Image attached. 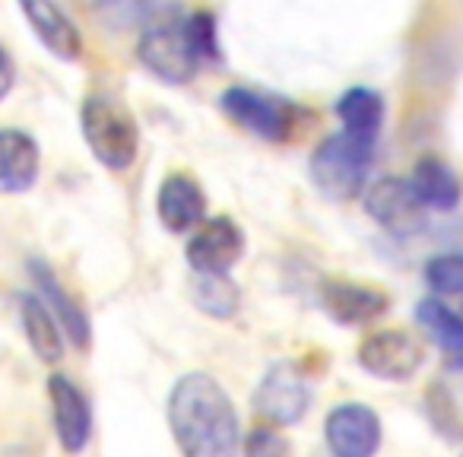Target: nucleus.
I'll use <instances>...</instances> for the list:
<instances>
[{
  "label": "nucleus",
  "mask_w": 463,
  "mask_h": 457,
  "mask_svg": "<svg viewBox=\"0 0 463 457\" xmlns=\"http://www.w3.org/2000/svg\"><path fill=\"white\" fill-rule=\"evenodd\" d=\"M29 273H33L35 286H39V296L48 302V309L54 311V318H58L61 330H64L67 337H71L73 347L86 349L92 340V324L90 318H86V311L77 305V299L71 296V292L64 290V286L58 283V277H54V271L45 264V261L35 258L33 264H29Z\"/></svg>",
  "instance_id": "nucleus-16"
},
{
  "label": "nucleus",
  "mask_w": 463,
  "mask_h": 457,
  "mask_svg": "<svg viewBox=\"0 0 463 457\" xmlns=\"http://www.w3.org/2000/svg\"><path fill=\"white\" fill-rule=\"evenodd\" d=\"M42 153L35 137L16 128H0V191H29L39 178Z\"/></svg>",
  "instance_id": "nucleus-15"
},
{
  "label": "nucleus",
  "mask_w": 463,
  "mask_h": 457,
  "mask_svg": "<svg viewBox=\"0 0 463 457\" xmlns=\"http://www.w3.org/2000/svg\"><path fill=\"white\" fill-rule=\"evenodd\" d=\"M20 321L33 353L42 362H61L64 356V330H61L54 311L42 296H23L20 299Z\"/></svg>",
  "instance_id": "nucleus-18"
},
{
  "label": "nucleus",
  "mask_w": 463,
  "mask_h": 457,
  "mask_svg": "<svg viewBox=\"0 0 463 457\" xmlns=\"http://www.w3.org/2000/svg\"><path fill=\"white\" fill-rule=\"evenodd\" d=\"M16 83V67H14V58L7 54V48L0 45V102L10 96V90H14Z\"/></svg>",
  "instance_id": "nucleus-27"
},
{
  "label": "nucleus",
  "mask_w": 463,
  "mask_h": 457,
  "mask_svg": "<svg viewBox=\"0 0 463 457\" xmlns=\"http://www.w3.org/2000/svg\"><path fill=\"white\" fill-rule=\"evenodd\" d=\"M289 442L283 435H277L273 429H254L245 442V454L248 457H273V454H286Z\"/></svg>",
  "instance_id": "nucleus-26"
},
{
  "label": "nucleus",
  "mask_w": 463,
  "mask_h": 457,
  "mask_svg": "<svg viewBox=\"0 0 463 457\" xmlns=\"http://www.w3.org/2000/svg\"><path fill=\"white\" fill-rule=\"evenodd\" d=\"M365 210L381 229L393 235H416L429 223V210L403 178H381L378 185H372V191L365 194Z\"/></svg>",
  "instance_id": "nucleus-8"
},
{
  "label": "nucleus",
  "mask_w": 463,
  "mask_h": 457,
  "mask_svg": "<svg viewBox=\"0 0 463 457\" xmlns=\"http://www.w3.org/2000/svg\"><path fill=\"white\" fill-rule=\"evenodd\" d=\"M429 419L444 438L463 442V368H454L450 378H441L425 391Z\"/></svg>",
  "instance_id": "nucleus-19"
},
{
  "label": "nucleus",
  "mask_w": 463,
  "mask_h": 457,
  "mask_svg": "<svg viewBox=\"0 0 463 457\" xmlns=\"http://www.w3.org/2000/svg\"><path fill=\"white\" fill-rule=\"evenodd\" d=\"M422 362V343L406 330H378L359 347V366L381 381H410Z\"/></svg>",
  "instance_id": "nucleus-5"
},
{
  "label": "nucleus",
  "mask_w": 463,
  "mask_h": 457,
  "mask_svg": "<svg viewBox=\"0 0 463 457\" xmlns=\"http://www.w3.org/2000/svg\"><path fill=\"white\" fill-rule=\"evenodd\" d=\"M184 26H187V39H191V48L200 58V64H203V61H219V39H216V20H213V14L197 10V14L187 16Z\"/></svg>",
  "instance_id": "nucleus-24"
},
{
  "label": "nucleus",
  "mask_w": 463,
  "mask_h": 457,
  "mask_svg": "<svg viewBox=\"0 0 463 457\" xmlns=\"http://www.w3.org/2000/svg\"><path fill=\"white\" fill-rule=\"evenodd\" d=\"M425 283L441 296H463V254H438L425 264Z\"/></svg>",
  "instance_id": "nucleus-23"
},
{
  "label": "nucleus",
  "mask_w": 463,
  "mask_h": 457,
  "mask_svg": "<svg viewBox=\"0 0 463 457\" xmlns=\"http://www.w3.org/2000/svg\"><path fill=\"white\" fill-rule=\"evenodd\" d=\"M374 159V140L355 137L349 130L334 134L311 156V181L327 200L346 204L365 191L368 168Z\"/></svg>",
  "instance_id": "nucleus-2"
},
{
  "label": "nucleus",
  "mask_w": 463,
  "mask_h": 457,
  "mask_svg": "<svg viewBox=\"0 0 463 457\" xmlns=\"http://www.w3.org/2000/svg\"><path fill=\"white\" fill-rule=\"evenodd\" d=\"M48 397H52L54 432H58L61 448L71 451V454L83 451L92 438V410L86 394L67 375H52L48 378Z\"/></svg>",
  "instance_id": "nucleus-11"
},
{
  "label": "nucleus",
  "mask_w": 463,
  "mask_h": 457,
  "mask_svg": "<svg viewBox=\"0 0 463 457\" xmlns=\"http://www.w3.org/2000/svg\"><path fill=\"white\" fill-rule=\"evenodd\" d=\"M153 0H99V10H102L105 20H111L118 29L128 26V23H137L143 14L149 10Z\"/></svg>",
  "instance_id": "nucleus-25"
},
{
  "label": "nucleus",
  "mask_w": 463,
  "mask_h": 457,
  "mask_svg": "<svg viewBox=\"0 0 463 457\" xmlns=\"http://www.w3.org/2000/svg\"><path fill=\"white\" fill-rule=\"evenodd\" d=\"M245 254V233L229 216L203 219L187 242V264L197 273H229Z\"/></svg>",
  "instance_id": "nucleus-7"
},
{
  "label": "nucleus",
  "mask_w": 463,
  "mask_h": 457,
  "mask_svg": "<svg viewBox=\"0 0 463 457\" xmlns=\"http://www.w3.org/2000/svg\"><path fill=\"white\" fill-rule=\"evenodd\" d=\"M336 118L343 121V130L365 140H378L381 124H384V99L374 90L355 86V90L343 92L336 102Z\"/></svg>",
  "instance_id": "nucleus-21"
},
{
  "label": "nucleus",
  "mask_w": 463,
  "mask_h": 457,
  "mask_svg": "<svg viewBox=\"0 0 463 457\" xmlns=\"http://www.w3.org/2000/svg\"><path fill=\"white\" fill-rule=\"evenodd\" d=\"M308 410V385L292 362H277L254 391V413L277 425H296Z\"/></svg>",
  "instance_id": "nucleus-9"
},
{
  "label": "nucleus",
  "mask_w": 463,
  "mask_h": 457,
  "mask_svg": "<svg viewBox=\"0 0 463 457\" xmlns=\"http://www.w3.org/2000/svg\"><path fill=\"white\" fill-rule=\"evenodd\" d=\"M219 105L239 128H245L254 137H264V140H283L292 128V115H296L289 102H279V99L245 90V86L225 90Z\"/></svg>",
  "instance_id": "nucleus-6"
},
{
  "label": "nucleus",
  "mask_w": 463,
  "mask_h": 457,
  "mask_svg": "<svg viewBox=\"0 0 463 457\" xmlns=\"http://www.w3.org/2000/svg\"><path fill=\"white\" fill-rule=\"evenodd\" d=\"M191 296H194V302H197V309L213 318H232L235 311H239V302H241L239 286L232 283L229 273H197L194 271Z\"/></svg>",
  "instance_id": "nucleus-22"
},
{
  "label": "nucleus",
  "mask_w": 463,
  "mask_h": 457,
  "mask_svg": "<svg viewBox=\"0 0 463 457\" xmlns=\"http://www.w3.org/2000/svg\"><path fill=\"white\" fill-rule=\"evenodd\" d=\"M321 305L336 324L359 328V324H368V321H374V318L384 315L387 305H391V299H387L381 290H372V286L334 280V283L324 286Z\"/></svg>",
  "instance_id": "nucleus-14"
},
{
  "label": "nucleus",
  "mask_w": 463,
  "mask_h": 457,
  "mask_svg": "<svg viewBox=\"0 0 463 457\" xmlns=\"http://www.w3.org/2000/svg\"><path fill=\"white\" fill-rule=\"evenodd\" d=\"M410 187L419 200H422L425 210L448 213L460 204V178L454 175V168L448 162L435 159V156H425L412 166Z\"/></svg>",
  "instance_id": "nucleus-17"
},
{
  "label": "nucleus",
  "mask_w": 463,
  "mask_h": 457,
  "mask_svg": "<svg viewBox=\"0 0 463 457\" xmlns=\"http://www.w3.org/2000/svg\"><path fill=\"white\" fill-rule=\"evenodd\" d=\"M80 128H83L86 147L105 168L124 172L134 166L140 149V128L128 105L109 96H90L80 111Z\"/></svg>",
  "instance_id": "nucleus-3"
},
{
  "label": "nucleus",
  "mask_w": 463,
  "mask_h": 457,
  "mask_svg": "<svg viewBox=\"0 0 463 457\" xmlns=\"http://www.w3.org/2000/svg\"><path fill=\"white\" fill-rule=\"evenodd\" d=\"M156 213L168 233H191L206 219V197L191 175H168L156 194Z\"/></svg>",
  "instance_id": "nucleus-13"
},
{
  "label": "nucleus",
  "mask_w": 463,
  "mask_h": 457,
  "mask_svg": "<svg viewBox=\"0 0 463 457\" xmlns=\"http://www.w3.org/2000/svg\"><path fill=\"white\" fill-rule=\"evenodd\" d=\"M20 10L39 42L61 61H77L83 54V35L54 0H20Z\"/></svg>",
  "instance_id": "nucleus-12"
},
{
  "label": "nucleus",
  "mask_w": 463,
  "mask_h": 457,
  "mask_svg": "<svg viewBox=\"0 0 463 457\" xmlns=\"http://www.w3.org/2000/svg\"><path fill=\"white\" fill-rule=\"evenodd\" d=\"M137 58L153 77L172 86L191 83L200 67V58L194 54L187 26L178 16V10H165L143 29L140 42H137Z\"/></svg>",
  "instance_id": "nucleus-4"
},
{
  "label": "nucleus",
  "mask_w": 463,
  "mask_h": 457,
  "mask_svg": "<svg viewBox=\"0 0 463 457\" xmlns=\"http://www.w3.org/2000/svg\"><path fill=\"white\" fill-rule=\"evenodd\" d=\"M168 429L187 457H229L239 451V413L213 375L191 372L168 394Z\"/></svg>",
  "instance_id": "nucleus-1"
},
{
  "label": "nucleus",
  "mask_w": 463,
  "mask_h": 457,
  "mask_svg": "<svg viewBox=\"0 0 463 457\" xmlns=\"http://www.w3.org/2000/svg\"><path fill=\"white\" fill-rule=\"evenodd\" d=\"M419 324L429 330L431 340L441 347V353L448 356V368H463V315L450 311L438 299H425L416 311Z\"/></svg>",
  "instance_id": "nucleus-20"
},
{
  "label": "nucleus",
  "mask_w": 463,
  "mask_h": 457,
  "mask_svg": "<svg viewBox=\"0 0 463 457\" xmlns=\"http://www.w3.org/2000/svg\"><path fill=\"white\" fill-rule=\"evenodd\" d=\"M324 435L336 457H372L381 448V419L365 404H340L330 410Z\"/></svg>",
  "instance_id": "nucleus-10"
}]
</instances>
